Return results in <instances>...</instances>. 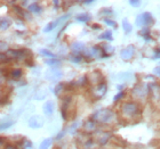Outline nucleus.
I'll list each match as a JSON object with an SVG mask.
<instances>
[{
    "label": "nucleus",
    "mask_w": 160,
    "mask_h": 149,
    "mask_svg": "<svg viewBox=\"0 0 160 149\" xmlns=\"http://www.w3.org/2000/svg\"><path fill=\"white\" fill-rule=\"evenodd\" d=\"M64 134H65V131H62V132H60L58 133V134H57V137H56V139H61V138H62V137H64Z\"/></svg>",
    "instance_id": "e433bc0d"
},
{
    "label": "nucleus",
    "mask_w": 160,
    "mask_h": 149,
    "mask_svg": "<svg viewBox=\"0 0 160 149\" xmlns=\"http://www.w3.org/2000/svg\"><path fill=\"white\" fill-rule=\"evenodd\" d=\"M46 63L48 64V65H52V66H55V65H58V63H60V62H58V60H57V59H49V60H47Z\"/></svg>",
    "instance_id": "7c9ffc66"
},
{
    "label": "nucleus",
    "mask_w": 160,
    "mask_h": 149,
    "mask_svg": "<svg viewBox=\"0 0 160 149\" xmlns=\"http://www.w3.org/2000/svg\"><path fill=\"white\" fill-rule=\"evenodd\" d=\"M140 34L145 40H152V39H151V37H150V30H149V27H144V29H142V30H141V32H140Z\"/></svg>",
    "instance_id": "4be33fe9"
},
{
    "label": "nucleus",
    "mask_w": 160,
    "mask_h": 149,
    "mask_svg": "<svg viewBox=\"0 0 160 149\" xmlns=\"http://www.w3.org/2000/svg\"><path fill=\"white\" fill-rule=\"evenodd\" d=\"M40 53H41V55L42 56H46V57H49V58H55V54H53L52 51H49V50L47 49H41L40 50Z\"/></svg>",
    "instance_id": "a878e982"
},
{
    "label": "nucleus",
    "mask_w": 160,
    "mask_h": 149,
    "mask_svg": "<svg viewBox=\"0 0 160 149\" xmlns=\"http://www.w3.org/2000/svg\"><path fill=\"white\" fill-rule=\"evenodd\" d=\"M111 138V133L110 132H100L98 133V136L96 137L97 139V142L100 143V145H105V143L109 141V139Z\"/></svg>",
    "instance_id": "9d476101"
},
{
    "label": "nucleus",
    "mask_w": 160,
    "mask_h": 149,
    "mask_svg": "<svg viewBox=\"0 0 160 149\" xmlns=\"http://www.w3.org/2000/svg\"><path fill=\"white\" fill-rule=\"evenodd\" d=\"M7 59H8V58H7L6 54L0 53V62H6Z\"/></svg>",
    "instance_id": "f704fd0d"
},
{
    "label": "nucleus",
    "mask_w": 160,
    "mask_h": 149,
    "mask_svg": "<svg viewBox=\"0 0 160 149\" xmlns=\"http://www.w3.org/2000/svg\"><path fill=\"white\" fill-rule=\"evenodd\" d=\"M23 147L25 149H32V143H31V141H29V140H24L23 142Z\"/></svg>",
    "instance_id": "c756f323"
},
{
    "label": "nucleus",
    "mask_w": 160,
    "mask_h": 149,
    "mask_svg": "<svg viewBox=\"0 0 160 149\" xmlns=\"http://www.w3.org/2000/svg\"><path fill=\"white\" fill-rule=\"evenodd\" d=\"M104 23L108 24V25H110V26L117 27V23H116L114 21L110 20V18H108V17H105V18H104Z\"/></svg>",
    "instance_id": "bb28decb"
},
{
    "label": "nucleus",
    "mask_w": 160,
    "mask_h": 149,
    "mask_svg": "<svg viewBox=\"0 0 160 149\" xmlns=\"http://www.w3.org/2000/svg\"><path fill=\"white\" fill-rule=\"evenodd\" d=\"M52 142H53V140L52 139H45L41 142V145H40L39 149H48L50 146H52Z\"/></svg>",
    "instance_id": "b1692460"
},
{
    "label": "nucleus",
    "mask_w": 160,
    "mask_h": 149,
    "mask_svg": "<svg viewBox=\"0 0 160 149\" xmlns=\"http://www.w3.org/2000/svg\"><path fill=\"white\" fill-rule=\"evenodd\" d=\"M153 73L156 74V75H158V76H160V66H158V67H156L153 70Z\"/></svg>",
    "instance_id": "c9c22d12"
},
{
    "label": "nucleus",
    "mask_w": 160,
    "mask_h": 149,
    "mask_svg": "<svg viewBox=\"0 0 160 149\" xmlns=\"http://www.w3.org/2000/svg\"><path fill=\"white\" fill-rule=\"evenodd\" d=\"M122 29L123 31H125V33L128 34L132 32V30H133V26H132V24L128 22V20L127 18H125V20L122 21Z\"/></svg>",
    "instance_id": "f3484780"
},
{
    "label": "nucleus",
    "mask_w": 160,
    "mask_h": 149,
    "mask_svg": "<svg viewBox=\"0 0 160 149\" xmlns=\"http://www.w3.org/2000/svg\"><path fill=\"white\" fill-rule=\"evenodd\" d=\"M135 23L138 27L141 29H144V27H150L151 25L154 24V18L152 16V14L149 13V12H145V13L141 14L136 17L135 20Z\"/></svg>",
    "instance_id": "f03ea898"
},
{
    "label": "nucleus",
    "mask_w": 160,
    "mask_h": 149,
    "mask_svg": "<svg viewBox=\"0 0 160 149\" xmlns=\"http://www.w3.org/2000/svg\"><path fill=\"white\" fill-rule=\"evenodd\" d=\"M13 124H14V122H12V121H10V122L0 124V131H1V130H5V129H8V128H9V126H12Z\"/></svg>",
    "instance_id": "cd10ccee"
},
{
    "label": "nucleus",
    "mask_w": 160,
    "mask_h": 149,
    "mask_svg": "<svg viewBox=\"0 0 160 149\" xmlns=\"http://www.w3.org/2000/svg\"><path fill=\"white\" fill-rule=\"evenodd\" d=\"M138 110H140V106L136 103H133V101L123 103L122 106H121V112L127 117H133V116H135L138 113Z\"/></svg>",
    "instance_id": "7ed1b4c3"
},
{
    "label": "nucleus",
    "mask_w": 160,
    "mask_h": 149,
    "mask_svg": "<svg viewBox=\"0 0 160 149\" xmlns=\"http://www.w3.org/2000/svg\"><path fill=\"white\" fill-rule=\"evenodd\" d=\"M116 115H114V112L112 109H109V108H102V109H98L94 113L93 116H92V119H93L95 123H102V124H109L114 119Z\"/></svg>",
    "instance_id": "f257e3e1"
},
{
    "label": "nucleus",
    "mask_w": 160,
    "mask_h": 149,
    "mask_svg": "<svg viewBox=\"0 0 160 149\" xmlns=\"http://www.w3.org/2000/svg\"><path fill=\"white\" fill-rule=\"evenodd\" d=\"M100 39L102 40H108V41H112L113 40V37H112V32L111 31H105V32H103V33L101 34Z\"/></svg>",
    "instance_id": "6ab92c4d"
},
{
    "label": "nucleus",
    "mask_w": 160,
    "mask_h": 149,
    "mask_svg": "<svg viewBox=\"0 0 160 149\" xmlns=\"http://www.w3.org/2000/svg\"><path fill=\"white\" fill-rule=\"evenodd\" d=\"M43 125V119L41 116H32L29 119V126L31 129H40Z\"/></svg>",
    "instance_id": "1a4fd4ad"
},
{
    "label": "nucleus",
    "mask_w": 160,
    "mask_h": 149,
    "mask_svg": "<svg viewBox=\"0 0 160 149\" xmlns=\"http://www.w3.org/2000/svg\"><path fill=\"white\" fill-rule=\"evenodd\" d=\"M28 9L30 10V12H32V13H36V14H39L42 12V8L39 6V3L38 2H32L30 6L28 7Z\"/></svg>",
    "instance_id": "dca6fc26"
},
{
    "label": "nucleus",
    "mask_w": 160,
    "mask_h": 149,
    "mask_svg": "<svg viewBox=\"0 0 160 149\" xmlns=\"http://www.w3.org/2000/svg\"><path fill=\"white\" fill-rule=\"evenodd\" d=\"M62 76H63V73L60 70H57L56 67H53L46 72V79L49 81H58L62 79Z\"/></svg>",
    "instance_id": "0eeeda50"
},
{
    "label": "nucleus",
    "mask_w": 160,
    "mask_h": 149,
    "mask_svg": "<svg viewBox=\"0 0 160 149\" xmlns=\"http://www.w3.org/2000/svg\"><path fill=\"white\" fill-rule=\"evenodd\" d=\"M69 14L68 15H64V16H62L61 18H58V20H56V21H54V22H50L49 24H47V26L43 29V32H46V33H48V32H50V31H53L54 29H56L57 27V25L60 23H62L63 21H65V20H68L69 18Z\"/></svg>",
    "instance_id": "6e6552de"
},
{
    "label": "nucleus",
    "mask_w": 160,
    "mask_h": 149,
    "mask_svg": "<svg viewBox=\"0 0 160 149\" xmlns=\"http://www.w3.org/2000/svg\"><path fill=\"white\" fill-rule=\"evenodd\" d=\"M83 3H86V5H90V3H93V1H85Z\"/></svg>",
    "instance_id": "a19ab883"
},
{
    "label": "nucleus",
    "mask_w": 160,
    "mask_h": 149,
    "mask_svg": "<svg viewBox=\"0 0 160 149\" xmlns=\"http://www.w3.org/2000/svg\"><path fill=\"white\" fill-rule=\"evenodd\" d=\"M153 58H154V59H160V47L154 50V56H153Z\"/></svg>",
    "instance_id": "2f4dec72"
},
{
    "label": "nucleus",
    "mask_w": 160,
    "mask_h": 149,
    "mask_svg": "<svg viewBox=\"0 0 160 149\" xmlns=\"http://www.w3.org/2000/svg\"><path fill=\"white\" fill-rule=\"evenodd\" d=\"M21 76H22V70H13L12 72H10V77L14 80H17V79H20Z\"/></svg>",
    "instance_id": "5701e85b"
},
{
    "label": "nucleus",
    "mask_w": 160,
    "mask_h": 149,
    "mask_svg": "<svg viewBox=\"0 0 160 149\" xmlns=\"http://www.w3.org/2000/svg\"><path fill=\"white\" fill-rule=\"evenodd\" d=\"M47 96V91L43 88H40V89H38L37 91H36V93H34V98L37 100H41V99H45Z\"/></svg>",
    "instance_id": "4468645a"
},
{
    "label": "nucleus",
    "mask_w": 160,
    "mask_h": 149,
    "mask_svg": "<svg viewBox=\"0 0 160 149\" xmlns=\"http://www.w3.org/2000/svg\"><path fill=\"white\" fill-rule=\"evenodd\" d=\"M54 109H55V105H54L52 100H48V101L45 103V105H43V113H45V115L50 116L54 113Z\"/></svg>",
    "instance_id": "9b49d317"
},
{
    "label": "nucleus",
    "mask_w": 160,
    "mask_h": 149,
    "mask_svg": "<svg viewBox=\"0 0 160 149\" xmlns=\"http://www.w3.org/2000/svg\"><path fill=\"white\" fill-rule=\"evenodd\" d=\"M12 25V22L8 18H1L0 20V31H5L7 29H9Z\"/></svg>",
    "instance_id": "2eb2a0df"
},
{
    "label": "nucleus",
    "mask_w": 160,
    "mask_h": 149,
    "mask_svg": "<svg viewBox=\"0 0 160 149\" xmlns=\"http://www.w3.org/2000/svg\"><path fill=\"white\" fill-rule=\"evenodd\" d=\"M129 5L130 6H133V7H138L141 5V1H134V0H130Z\"/></svg>",
    "instance_id": "72a5a7b5"
},
{
    "label": "nucleus",
    "mask_w": 160,
    "mask_h": 149,
    "mask_svg": "<svg viewBox=\"0 0 160 149\" xmlns=\"http://www.w3.org/2000/svg\"><path fill=\"white\" fill-rule=\"evenodd\" d=\"M149 93V86L145 84H137L133 89V95L136 98H145Z\"/></svg>",
    "instance_id": "423d86ee"
},
{
    "label": "nucleus",
    "mask_w": 160,
    "mask_h": 149,
    "mask_svg": "<svg viewBox=\"0 0 160 149\" xmlns=\"http://www.w3.org/2000/svg\"><path fill=\"white\" fill-rule=\"evenodd\" d=\"M107 90H108L107 84L104 82H101V83H98L96 86H94L92 93H93V97L95 99H101V98L107 93Z\"/></svg>",
    "instance_id": "20e7f679"
},
{
    "label": "nucleus",
    "mask_w": 160,
    "mask_h": 149,
    "mask_svg": "<svg viewBox=\"0 0 160 149\" xmlns=\"http://www.w3.org/2000/svg\"><path fill=\"white\" fill-rule=\"evenodd\" d=\"M134 56H135V47H134L133 44L127 46L126 48H123V49L120 51V57H121V59L125 60V62L130 60Z\"/></svg>",
    "instance_id": "39448f33"
},
{
    "label": "nucleus",
    "mask_w": 160,
    "mask_h": 149,
    "mask_svg": "<svg viewBox=\"0 0 160 149\" xmlns=\"http://www.w3.org/2000/svg\"><path fill=\"white\" fill-rule=\"evenodd\" d=\"M76 18H77V21H79V22L87 23V22L90 20V15L89 14H79V15H77Z\"/></svg>",
    "instance_id": "aec40b11"
},
{
    "label": "nucleus",
    "mask_w": 160,
    "mask_h": 149,
    "mask_svg": "<svg viewBox=\"0 0 160 149\" xmlns=\"http://www.w3.org/2000/svg\"><path fill=\"white\" fill-rule=\"evenodd\" d=\"M123 96H125V92H123V91H120L119 93H118L117 96H114V103H117V101H119L120 99H121V98H123Z\"/></svg>",
    "instance_id": "c85d7f7f"
},
{
    "label": "nucleus",
    "mask_w": 160,
    "mask_h": 149,
    "mask_svg": "<svg viewBox=\"0 0 160 149\" xmlns=\"http://www.w3.org/2000/svg\"><path fill=\"white\" fill-rule=\"evenodd\" d=\"M63 89H64V84H63V83H58V84L55 86V89H54V93H55L56 96H60L61 92L63 91Z\"/></svg>",
    "instance_id": "393cba45"
},
{
    "label": "nucleus",
    "mask_w": 160,
    "mask_h": 149,
    "mask_svg": "<svg viewBox=\"0 0 160 149\" xmlns=\"http://www.w3.org/2000/svg\"><path fill=\"white\" fill-rule=\"evenodd\" d=\"M71 49H72V53L81 54V53H83V50L86 49V47H85V44H83L82 42H74V43H72Z\"/></svg>",
    "instance_id": "ddd939ff"
},
{
    "label": "nucleus",
    "mask_w": 160,
    "mask_h": 149,
    "mask_svg": "<svg viewBox=\"0 0 160 149\" xmlns=\"http://www.w3.org/2000/svg\"><path fill=\"white\" fill-rule=\"evenodd\" d=\"M5 149H18V148H17V146H14V145H7Z\"/></svg>",
    "instance_id": "4c0bfd02"
},
{
    "label": "nucleus",
    "mask_w": 160,
    "mask_h": 149,
    "mask_svg": "<svg viewBox=\"0 0 160 149\" xmlns=\"http://www.w3.org/2000/svg\"><path fill=\"white\" fill-rule=\"evenodd\" d=\"M101 48H102L104 54H107V56H109V55H111V54H113V51H114L113 47L109 46V44H107V43H103V44L101 46Z\"/></svg>",
    "instance_id": "a211bd4d"
},
{
    "label": "nucleus",
    "mask_w": 160,
    "mask_h": 149,
    "mask_svg": "<svg viewBox=\"0 0 160 149\" xmlns=\"http://www.w3.org/2000/svg\"><path fill=\"white\" fill-rule=\"evenodd\" d=\"M83 130H85L86 132H88V133L93 132V131H95V130H96V123L94 122L92 119H88V121H86V122H85V124H83Z\"/></svg>",
    "instance_id": "f8f14e48"
},
{
    "label": "nucleus",
    "mask_w": 160,
    "mask_h": 149,
    "mask_svg": "<svg viewBox=\"0 0 160 149\" xmlns=\"http://www.w3.org/2000/svg\"><path fill=\"white\" fill-rule=\"evenodd\" d=\"M93 29H100V26H98L97 24H94V25H93Z\"/></svg>",
    "instance_id": "ea45409f"
},
{
    "label": "nucleus",
    "mask_w": 160,
    "mask_h": 149,
    "mask_svg": "<svg viewBox=\"0 0 160 149\" xmlns=\"http://www.w3.org/2000/svg\"><path fill=\"white\" fill-rule=\"evenodd\" d=\"M71 60L72 62H74V63H80L81 60H82V54H76V53H72V55H71Z\"/></svg>",
    "instance_id": "412c9836"
},
{
    "label": "nucleus",
    "mask_w": 160,
    "mask_h": 149,
    "mask_svg": "<svg viewBox=\"0 0 160 149\" xmlns=\"http://www.w3.org/2000/svg\"><path fill=\"white\" fill-rule=\"evenodd\" d=\"M78 84H81V86H83V84H86L87 83V76H82L81 79H79V81H78Z\"/></svg>",
    "instance_id": "473e14b6"
},
{
    "label": "nucleus",
    "mask_w": 160,
    "mask_h": 149,
    "mask_svg": "<svg viewBox=\"0 0 160 149\" xmlns=\"http://www.w3.org/2000/svg\"><path fill=\"white\" fill-rule=\"evenodd\" d=\"M3 142H5V139H3V138H0V146H1Z\"/></svg>",
    "instance_id": "58836bf2"
}]
</instances>
